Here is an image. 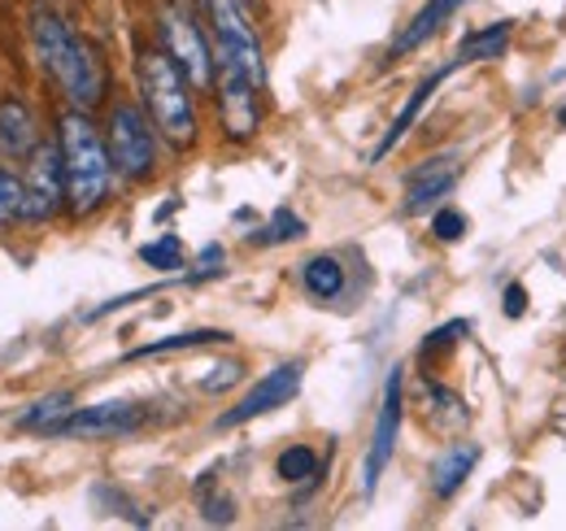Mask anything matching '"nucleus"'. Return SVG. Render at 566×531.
Masks as SVG:
<instances>
[{
	"label": "nucleus",
	"mask_w": 566,
	"mask_h": 531,
	"mask_svg": "<svg viewBox=\"0 0 566 531\" xmlns=\"http://www.w3.org/2000/svg\"><path fill=\"white\" fill-rule=\"evenodd\" d=\"M31 44H35V58L40 66L57 79V87L66 92L74 110H96L105 101V62L96 58L92 44H83L71 27L53 13V9H40L31 18Z\"/></svg>",
	"instance_id": "obj_1"
},
{
	"label": "nucleus",
	"mask_w": 566,
	"mask_h": 531,
	"mask_svg": "<svg viewBox=\"0 0 566 531\" xmlns=\"http://www.w3.org/2000/svg\"><path fill=\"white\" fill-rule=\"evenodd\" d=\"M57 144H62V166H66V205L74 218H92L114 188V162L109 144L87 118V110H66L57 123Z\"/></svg>",
	"instance_id": "obj_2"
},
{
	"label": "nucleus",
	"mask_w": 566,
	"mask_h": 531,
	"mask_svg": "<svg viewBox=\"0 0 566 531\" xmlns=\"http://www.w3.org/2000/svg\"><path fill=\"white\" fill-rule=\"evenodd\" d=\"M136 74H140V96L153 127L161 132L166 144L188 148L197 139V105H192L188 74L175 66V58L166 49H144Z\"/></svg>",
	"instance_id": "obj_3"
},
{
	"label": "nucleus",
	"mask_w": 566,
	"mask_h": 531,
	"mask_svg": "<svg viewBox=\"0 0 566 531\" xmlns=\"http://www.w3.org/2000/svg\"><path fill=\"white\" fill-rule=\"evenodd\" d=\"M157 35H161V49L175 58V66L188 74V83L197 92H210L213 74H218V53L197 22V9L188 0H166L157 13Z\"/></svg>",
	"instance_id": "obj_4"
},
{
	"label": "nucleus",
	"mask_w": 566,
	"mask_h": 531,
	"mask_svg": "<svg viewBox=\"0 0 566 531\" xmlns=\"http://www.w3.org/2000/svg\"><path fill=\"white\" fill-rule=\"evenodd\" d=\"M157 127L140 105H114L109 123H105V144H109V162L114 175L127 184H140L157 170Z\"/></svg>",
	"instance_id": "obj_5"
},
{
	"label": "nucleus",
	"mask_w": 566,
	"mask_h": 531,
	"mask_svg": "<svg viewBox=\"0 0 566 531\" xmlns=\"http://www.w3.org/2000/svg\"><path fill=\"white\" fill-rule=\"evenodd\" d=\"M201 4H206V18H210L218 62L240 66L258 87H266V58H262L258 27L249 22V9L240 0H201Z\"/></svg>",
	"instance_id": "obj_6"
},
{
	"label": "nucleus",
	"mask_w": 566,
	"mask_h": 531,
	"mask_svg": "<svg viewBox=\"0 0 566 531\" xmlns=\"http://www.w3.org/2000/svg\"><path fill=\"white\" fill-rule=\"evenodd\" d=\"M22 192H27V222H49L62 214L66 205V166H62V144H35L27 157V175H22Z\"/></svg>",
	"instance_id": "obj_7"
},
{
	"label": "nucleus",
	"mask_w": 566,
	"mask_h": 531,
	"mask_svg": "<svg viewBox=\"0 0 566 531\" xmlns=\"http://www.w3.org/2000/svg\"><path fill=\"white\" fill-rule=\"evenodd\" d=\"M144 427V405L136 400H101V405H83L71 409L49 436L62 440H118Z\"/></svg>",
	"instance_id": "obj_8"
},
{
	"label": "nucleus",
	"mask_w": 566,
	"mask_h": 531,
	"mask_svg": "<svg viewBox=\"0 0 566 531\" xmlns=\"http://www.w3.org/2000/svg\"><path fill=\"white\" fill-rule=\"evenodd\" d=\"M213 87H218V114H222V132L227 139L244 144L258 135V123H262V105H258V83L231 62H218V74H213Z\"/></svg>",
	"instance_id": "obj_9"
},
{
	"label": "nucleus",
	"mask_w": 566,
	"mask_h": 531,
	"mask_svg": "<svg viewBox=\"0 0 566 531\" xmlns=\"http://www.w3.org/2000/svg\"><path fill=\"white\" fill-rule=\"evenodd\" d=\"M406 379H401V366L388 375L384 384V405H379V418H375V431H370V449H366V466H361V492L375 497L384 470L397 454V436H401V414H406Z\"/></svg>",
	"instance_id": "obj_10"
},
{
	"label": "nucleus",
	"mask_w": 566,
	"mask_h": 531,
	"mask_svg": "<svg viewBox=\"0 0 566 531\" xmlns=\"http://www.w3.org/2000/svg\"><path fill=\"white\" fill-rule=\"evenodd\" d=\"M301 379H305V362H283L275 371H266L244 397L218 418V427H240V423H253V418H262V414L287 405V400L301 393Z\"/></svg>",
	"instance_id": "obj_11"
},
{
	"label": "nucleus",
	"mask_w": 566,
	"mask_h": 531,
	"mask_svg": "<svg viewBox=\"0 0 566 531\" xmlns=\"http://www.w3.org/2000/svg\"><path fill=\"white\" fill-rule=\"evenodd\" d=\"M458 175H462L458 153H440V157L419 162V166L406 175V214H419V209L436 205L440 197H449L453 184H458Z\"/></svg>",
	"instance_id": "obj_12"
},
{
	"label": "nucleus",
	"mask_w": 566,
	"mask_h": 531,
	"mask_svg": "<svg viewBox=\"0 0 566 531\" xmlns=\"http://www.w3.org/2000/svg\"><path fill=\"white\" fill-rule=\"evenodd\" d=\"M453 70H458V62H449V66L431 70V74H427L423 83H419V87L410 92V101L401 105V114L392 118V127H388V132H384V139L375 144V153H370V162H384V157H388V153H392V148H397V144H401L406 135L415 132V123H419V114H423V110H427V101H431V92H436V87H440V83H444V79H449Z\"/></svg>",
	"instance_id": "obj_13"
},
{
	"label": "nucleus",
	"mask_w": 566,
	"mask_h": 531,
	"mask_svg": "<svg viewBox=\"0 0 566 531\" xmlns=\"http://www.w3.org/2000/svg\"><path fill=\"white\" fill-rule=\"evenodd\" d=\"M35 144H40V123H35L31 105L18 96H4L0 101V153L4 157H31Z\"/></svg>",
	"instance_id": "obj_14"
},
{
	"label": "nucleus",
	"mask_w": 566,
	"mask_h": 531,
	"mask_svg": "<svg viewBox=\"0 0 566 531\" xmlns=\"http://www.w3.org/2000/svg\"><path fill=\"white\" fill-rule=\"evenodd\" d=\"M462 4H467V0H427L423 9H419V13L397 31V40H392L388 58H406V53H415V49L427 44V40H431V35H436V31H440V27L462 9Z\"/></svg>",
	"instance_id": "obj_15"
},
{
	"label": "nucleus",
	"mask_w": 566,
	"mask_h": 531,
	"mask_svg": "<svg viewBox=\"0 0 566 531\" xmlns=\"http://www.w3.org/2000/svg\"><path fill=\"white\" fill-rule=\"evenodd\" d=\"M475 466H480V445L475 440H458V445H449L436 466H431V492L436 497H453L471 475H475Z\"/></svg>",
	"instance_id": "obj_16"
},
{
	"label": "nucleus",
	"mask_w": 566,
	"mask_h": 531,
	"mask_svg": "<svg viewBox=\"0 0 566 531\" xmlns=\"http://www.w3.org/2000/svg\"><path fill=\"white\" fill-rule=\"evenodd\" d=\"M510 40H514V22H510V18L489 22V27L471 31V35L458 44V58H453V62H458V66H471V62H496V58H505Z\"/></svg>",
	"instance_id": "obj_17"
},
{
	"label": "nucleus",
	"mask_w": 566,
	"mask_h": 531,
	"mask_svg": "<svg viewBox=\"0 0 566 531\" xmlns=\"http://www.w3.org/2000/svg\"><path fill=\"white\" fill-rule=\"evenodd\" d=\"M301 288L314 296V301H336L345 292V266L332 253H318L301 266Z\"/></svg>",
	"instance_id": "obj_18"
},
{
	"label": "nucleus",
	"mask_w": 566,
	"mask_h": 531,
	"mask_svg": "<svg viewBox=\"0 0 566 531\" xmlns=\"http://www.w3.org/2000/svg\"><path fill=\"white\" fill-rule=\"evenodd\" d=\"M231 332L222 327H197V332H179V335H161V340H148L140 348L127 353V362H140V357H161V353H184V348H206V344H227Z\"/></svg>",
	"instance_id": "obj_19"
},
{
	"label": "nucleus",
	"mask_w": 566,
	"mask_h": 531,
	"mask_svg": "<svg viewBox=\"0 0 566 531\" xmlns=\"http://www.w3.org/2000/svg\"><path fill=\"white\" fill-rule=\"evenodd\" d=\"M275 475L283 483H305L318 475V454L310 445H287L280 458H275Z\"/></svg>",
	"instance_id": "obj_20"
},
{
	"label": "nucleus",
	"mask_w": 566,
	"mask_h": 531,
	"mask_svg": "<svg viewBox=\"0 0 566 531\" xmlns=\"http://www.w3.org/2000/svg\"><path fill=\"white\" fill-rule=\"evenodd\" d=\"M301 236H305V218H296L292 209H275L271 222L249 236V244H287V240H301Z\"/></svg>",
	"instance_id": "obj_21"
},
{
	"label": "nucleus",
	"mask_w": 566,
	"mask_h": 531,
	"mask_svg": "<svg viewBox=\"0 0 566 531\" xmlns=\"http://www.w3.org/2000/svg\"><path fill=\"white\" fill-rule=\"evenodd\" d=\"M71 409H74L71 393H57V397L35 400V405H31V409H27L18 423H22V427H35V431H53V427H57V423H62Z\"/></svg>",
	"instance_id": "obj_22"
},
{
	"label": "nucleus",
	"mask_w": 566,
	"mask_h": 531,
	"mask_svg": "<svg viewBox=\"0 0 566 531\" xmlns=\"http://www.w3.org/2000/svg\"><path fill=\"white\" fill-rule=\"evenodd\" d=\"M27 218V192H22V179L13 170L0 166V227Z\"/></svg>",
	"instance_id": "obj_23"
},
{
	"label": "nucleus",
	"mask_w": 566,
	"mask_h": 531,
	"mask_svg": "<svg viewBox=\"0 0 566 531\" xmlns=\"http://www.w3.org/2000/svg\"><path fill=\"white\" fill-rule=\"evenodd\" d=\"M140 262L153 266V270H179V266H184V244H179V236H170V231H166L161 240L144 244Z\"/></svg>",
	"instance_id": "obj_24"
},
{
	"label": "nucleus",
	"mask_w": 566,
	"mask_h": 531,
	"mask_svg": "<svg viewBox=\"0 0 566 531\" xmlns=\"http://www.w3.org/2000/svg\"><path fill=\"white\" fill-rule=\"evenodd\" d=\"M431 231H436V240L453 244V240H462V231H467V214H462V209H436Z\"/></svg>",
	"instance_id": "obj_25"
},
{
	"label": "nucleus",
	"mask_w": 566,
	"mask_h": 531,
	"mask_svg": "<svg viewBox=\"0 0 566 531\" xmlns=\"http://www.w3.org/2000/svg\"><path fill=\"white\" fill-rule=\"evenodd\" d=\"M467 332V323H449V327H436V332L423 340V353H436V348H449L458 335Z\"/></svg>",
	"instance_id": "obj_26"
},
{
	"label": "nucleus",
	"mask_w": 566,
	"mask_h": 531,
	"mask_svg": "<svg viewBox=\"0 0 566 531\" xmlns=\"http://www.w3.org/2000/svg\"><path fill=\"white\" fill-rule=\"evenodd\" d=\"M213 371H218V375H210V379H206V393H218V388H227V384H235L244 366H240V362H227V366H213Z\"/></svg>",
	"instance_id": "obj_27"
},
{
	"label": "nucleus",
	"mask_w": 566,
	"mask_h": 531,
	"mask_svg": "<svg viewBox=\"0 0 566 531\" xmlns=\"http://www.w3.org/2000/svg\"><path fill=\"white\" fill-rule=\"evenodd\" d=\"M523 310H527V292L514 283V288H505V314L510 319H523Z\"/></svg>",
	"instance_id": "obj_28"
},
{
	"label": "nucleus",
	"mask_w": 566,
	"mask_h": 531,
	"mask_svg": "<svg viewBox=\"0 0 566 531\" xmlns=\"http://www.w3.org/2000/svg\"><path fill=\"white\" fill-rule=\"evenodd\" d=\"M558 123H563V127H566V105H563V110H558Z\"/></svg>",
	"instance_id": "obj_29"
}]
</instances>
